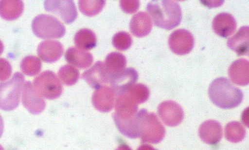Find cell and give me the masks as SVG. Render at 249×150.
<instances>
[{"instance_id": "obj_1", "label": "cell", "mask_w": 249, "mask_h": 150, "mask_svg": "<svg viewBox=\"0 0 249 150\" xmlns=\"http://www.w3.org/2000/svg\"><path fill=\"white\" fill-rule=\"evenodd\" d=\"M154 24L159 27L171 30L181 22L182 12L179 4L174 0H154L146 6Z\"/></svg>"}, {"instance_id": "obj_2", "label": "cell", "mask_w": 249, "mask_h": 150, "mask_svg": "<svg viewBox=\"0 0 249 150\" xmlns=\"http://www.w3.org/2000/svg\"><path fill=\"white\" fill-rule=\"evenodd\" d=\"M208 94L213 103L222 109L235 108L243 98L242 91L224 77L217 78L211 82Z\"/></svg>"}, {"instance_id": "obj_3", "label": "cell", "mask_w": 249, "mask_h": 150, "mask_svg": "<svg viewBox=\"0 0 249 150\" xmlns=\"http://www.w3.org/2000/svg\"><path fill=\"white\" fill-rule=\"evenodd\" d=\"M24 77L16 72L8 81L0 83V109L12 111L18 105Z\"/></svg>"}, {"instance_id": "obj_4", "label": "cell", "mask_w": 249, "mask_h": 150, "mask_svg": "<svg viewBox=\"0 0 249 150\" xmlns=\"http://www.w3.org/2000/svg\"><path fill=\"white\" fill-rule=\"evenodd\" d=\"M34 34L43 39L59 38L64 36L66 28L55 17L46 14L36 16L32 22Z\"/></svg>"}, {"instance_id": "obj_5", "label": "cell", "mask_w": 249, "mask_h": 150, "mask_svg": "<svg viewBox=\"0 0 249 150\" xmlns=\"http://www.w3.org/2000/svg\"><path fill=\"white\" fill-rule=\"evenodd\" d=\"M165 134V129L153 112L142 109L140 137L142 142L157 144L161 142Z\"/></svg>"}, {"instance_id": "obj_6", "label": "cell", "mask_w": 249, "mask_h": 150, "mask_svg": "<svg viewBox=\"0 0 249 150\" xmlns=\"http://www.w3.org/2000/svg\"><path fill=\"white\" fill-rule=\"evenodd\" d=\"M33 86L39 95L49 99L58 98L63 91L62 83L57 75L49 70L36 77L33 81Z\"/></svg>"}, {"instance_id": "obj_7", "label": "cell", "mask_w": 249, "mask_h": 150, "mask_svg": "<svg viewBox=\"0 0 249 150\" xmlns=\"http://www.w3.org/2000/svg\"><path fill=\"white\" fill-rule=\"evenodd\" d=\"M195 43L193 35L188 30L179 29L173 31L169 36L168 45L175 54L184 55L190 53Z\"/></svg>"}, {"instance_id": "obj_8", "label": "cell", "mask_w": 249, "mask_h": 150, "mask_svg": "<svg viewBox=\"0 0 249 150\" xmlns=\"http://www.w3.org/2000/svg\"><path fill=\"white\" fill-rule=\"evenodd\" d=\"M44 8L49 12L59 16L67 24L73 22L78 16L73 0H45Z\"/></svg>"}, {"instance_id": "obj_9", "label": "cell", "mask_w": 249, "mask_h": 150, "mask_svg": "<svg viewBox=\"0 0 249 150\" xmlns=\"http://www.w3.org/2000/svg\"><path fill=\"white\" fill-rule=\"evenodd\" d=\"M158 113L162 122L170 127L178 125L184 118L183 109L178 103L173 100L161 102L158 107Z\"/></svg>"}, {"instance_id": "obj_10", "label": "cell", "mask_w": 249, "mask_h": 150, "mask_svg": "<svg viewBox=\"0 0 249 150\" xmlns=\"http://www.w3.org/2000/svg\"><path fill=\"white\" fill-rule=\"evenodd\" d=\"M21 93L22 104L29 112L37 114L44 110L45 101L36 91L31 82L28 81L24 83Z\"/></svg>"}, {"instance_id": "obj_11", "label": "cell", "mask_w": 249, "mask_h": 150, "mask_svg": "<svg viewBox=\"0 0 249 150\" xmlns=\"http://www.w3.org/2000/svg\"><path fill=\"white\" fill-rule=\"evenodd\" d=\"M82 78L91 87L98 89L110 82L111 75L105 64L98 61L83 73Z\"/></svg>"}, {"instance_id": "obj_12", "label": "cell", "mask_w": 249, "mask_h": 150, "mask_svg": "<svg viewBox=\"0 0 249 150\" xmlns=\"http://www.w3.org/2000/svg\"><path fill=\"white\" fill-rule=\"evenodd\" d=\"M138 78L137 71L133 68H127L112 75L109 83L111 88L118 95L126 93Z\"/></svg>"}, {"instance_id": "obj_13", "label": "cell", "mask_w": 249, "mask_h": 150, "mask_svg": "<svg viewBox=\"0 0 249 150\" xmlns=\"http://www.w3.org/2000/svg\"><path fill=\"white\" fill-rule=\"evenodd\" d=\"M64 51L62 44L53 40H46L40 42L37 48L39 57L49 63L57 61L62 56Z\"/></svg>"}, {"instance_id": "obj_14", "label": "cell", "mask_w": 249, "mask_h": 150, "mask_svg": "<svg viewBox=\"0 0 249 150\" xmlns=\"http://www.w3.org/2000/svg\"><path fill=\"white\" fill-rule=\"evenodd\" d=\"M212 27L217 35L223 38H228L236 30V21L230 14L221 13L213 19Z\"/></svg>"}, {"instance_id": "obj_15", "label": "cell", "mask_w": 249, "mask_h": 150, "mask_svg": "<svg viewBox=\"0 0 249 150\" xmlns=\"http://www.w3.org/2000/svg\"><path fill=\"white\" fill-rule=\"evenodd\" d=\"M201 139L205 143L214 145L221 140L222 128L217 121L209 120L201 124L198 130Z\"/></svg>"}, {"instance_id": "obj_16", "label": "cell", "mask_w": 249, "mask_h": 150, "mask_svg": "<svg viewBox=\"0 0 249 150\" xmlns=\"http://www.w3.org/2000/svg\"><path fill=\"white\" fill-rule=\"evenodd\" d=\"M115 93L113 89L107 86H103L94 92L92 101L95 108L101 112L111 110L115 102Z\"/></svg>"}, {"instance_id": "obj_17", "label": "cell", "mask_w": 249, "mask_h": 150, "mask_svg": "<svg viewBox=\"0 0 249 150\" xmlns=\"http://www.w3.org/2000/svg\"><path fill=\"white\" fill-rule=\"evenodd\" d=\"M249 63L248 60L240 58L234 61L228 70L231 80L235 84L246 86L249 82Z\"/></svg>"}, {"instance_id": "obj_18", "label": "cell", "mask_w": 249, "mask_h": 150, "mask_svg": "<svg viewBox=\"0 0 249 150\" xmlns=\"http://www.w3.org/2000/svg\"><path fill=\"white\" fill-rule=\"evenodd\" d=\"M129 28L133 35L143 37L148 35L152 28V20L145 12H139L134 15L130 22Z\"/></svg>"}, {"instance_id": "obj_19", "label": "cell", "mask_w": 249, "mask_h": 150, "mask_svg": "<svg viewBox=\"0 0 249 150\" xmlns=\"http://www.w3.org/2000/svg\"><path fill=\"white\" fill-rule=\"evenodd\" d=\"M65 58L69 63L80 69H86L93 62V57L89 52L74 47L66 51Z\"/></svg>"}, {"instance_id": "obj_20", "label": "cell", "mask_w": 249, "mask_h": 150, "mask_svg": "<svg viewBox=\"0 0 249 150\" xmlns=\"http://www.w3.org/2000/svg\"><path fill=\"white\" fill-rule=\"evenodd\" d=\"M249 27H241L238 32L227 41L228 46L238 56L249 54Z\"/></svg>"}, {"instance_id": "obj_21", "label": "cell", "mask_w": 249, "mask_h": 150, "mask_svg": "<svg viewBox=\"0 0 249 150\" xmlns=\"http://www.w3.org/2000/svg\"><path fill=\"white\" fill-rule=\"evenodd\" d=\"M115 103V118L129 119L136 114L137 104L132 101L125 93L117 95Z\"/></svg>"}, {"instance_id": "obj_22", "label": "cell", "mask_w": 249, "mask_h": 150, "mask_svg": "<svg viewBox=\"0 0 249 150\" xmlns=\"http://www.w3.org/2000/svg\"><path fill=\"white\" fill-rule=\"evenodd\" d=\"M24 4L21 0H0V16L7 20L19 18L23 13Z\"/></svg>"}, {"instance_id": "obj_23", "label": "cell", "mask_w": 249, "mask_h": 150, "mask_svg": "<svg viewBox=\"0 0 249 150\" xmlns=\"http://www.w3.org/2000/svg\"><path fill=\"white\" fill-rule=\"evenodd\" d=\"M74 41L78 48L84 50H89L96 46L97 38L92 31L83 28L75 33Z\"/></svg>"}, {"instance_id": "obj_24", "label": "cell", "mask_w": 249, "mask_h": 150, "mask_svg": "<svg viewBox=\"0 0 249 150\" xmlns=\"http://www.w3.org/2000/svg\"><path fill=\"white\" fill-rule=\"evenodd\" d=\"M104 64L111 76L124 69L126 59L122 54L113 52L107 56Z\"/></svg>"}, {"instance_id": "obj_25", "label": "cell", "mask_w": 249, "mask_h": 150, "mask_svg": "<svg viewBox=\"0 0 249 150\" xmlns=\"http://www.w3.org/2000/svg\"><path fill=\"white\" fill-rule=\"evenodd\" d=\"M245 135L246 130L239 122L231 121L225 128V137L231 142H239L244 139Z\"/></svg>"}, {"instance_id": "obj_26", "label": "cell", "mask_w": 249, "mask_h": 150, "mask_svg": "<svg viewBox=\"0 0 249 150\" xmlns=\"http://www.w3.org/2000/svg\"><path fill=\"white\" fill-rule=\"evenodd\" d=\"M58 75L60 81L65 85L71 86L78 81L80 74L78 70L71 65H65L58 70Z\"/></svg>"}, {"instance_id": "obj_27", "label": "cell", "mask_w": 249, "mask_h": 150, "mask_svg": "<svg viewBox=\"0 0 249 150\" xmlns=\"http://www.w3.org/2000/svg\"><path fill=\"white\" fill-rule=\"evenodd\" d=\"M41 62L36 56H28L21 61L20 68L22 72L28 76H35L41 69Z\"/></svg>"}, {"instance_id": "obj_28", "label": "cell", "mask_w": 249, "mask_h": 150, "mask_svg": "<svg viewBox=\"0 0 249 150\" xmlns=\"http://www.w3.org/2000/svg\"><path fill=\"white\" fill-rule=\"evenodd\" d=\"M125 94L135 103L141 104L147 101L150 92L146 85L137 83L134 84Z\"/></svg>"}, {"instance_id": "obj_29", "label": "cell", "mask_w": 249, "mask_h": 150, "mask_svg": "<svg viewBox=\"0 0 249 150\" xmlns=\"http://www.w3.org/2000/svg\"><path fill=\"white\" fill-rule=\"evenodd\" d=\"M106 3L105 0H86L78 1L80 11L89 17L94 16L101 11Z\"/></svg>"}, {"instance_id": "obj_30", "label": "cell", "mask_w": 249, "mask_h": 150, "mask_svg": "<svg viewBox=\"0 0 249 150\" xmlns=\"http://www.w3.org/2000/svg\"><path fill=\"white\" fill-rule=\"evenodd\" d=\"M112 42L115 48L120 51H124L130 47L132 43V39L128 33L121 31L113 36Z\"/></svg>"}, {"instance_id": "obj_31", "label": "cell", "mask_w": 249, "mask_h": 150, "mask_svg": "<svg viewBox=\"0 0 249 150\" xmlns=\"http://www.w3.org/2000/svg\"><path fill=\"white\" fill-rule=\"evenodd\" d=\"M12 71L10 62L5 58H0V81L8 79L11 75Z\"/></svg>"}, {"instance_id": "obj_32", "label": "cell", "mask_w": 249, "mask_h": 150, "mask_svg": "<svg viewBox=\"0 0 249 150\" xmlns=\"http://www.w3.org/2000/svg\"><path fill=\"white\" fill-rule=\"evenodd\" d=\"M120 6L124 12L127 14H133L139 9L140 1L137 0H121Z\"/></svg>"}, {"instance_id": "obj_33", "label": "cell", "mask_w": 249, "mask_h": 150, "mask_svg": "<svg viewBox=\"0 0 249 150\" xmlns=\"http://www.w3.org/2000/svg\"><path fill=\"white\" fill-rule=\"evenodd\" d=\"M138 150H156L152 146L148 144H143L139 147Z\"/></svg>"}, {"instance_id": "obj_34", "label": "cell", "mask_w": 249, "mask_h": 150, "mask_svg": "<svg viewBox=\"0 0 249 150\" xmlns=\"http://www.w3.org/2000/svg\"><path fill=\"white\" fill-rule=\"evenodd\" d=\"M4 124L2 117L0 115V137H1L3 131Z\"/></svg>"}, {"instance_id": "obj_35", "label": "cell", "mask_w": 249, "mask_h": 150, "mask_svg": "<svg viewBox=\"0 0 249 150\" xmlns=\"http://www.w3.org/2000/svg\"><path fill=\"white\" fill-rule=\"evenodd\" d=\"M117 150H131V149L125 145H123L118 148Z\"/></svg>"}, {"instance_id": "obj_36", "label": "cell", "mask_w": 249, "mask_h": 150, "mask_svg": "<svg viewBox=\"0 0 249 150\" xmlns=\"http://www.w3.org/2000/svg\"><path fill=\"white\" fill-rule=\"evenodd\" d=\"M4 46L2 41L0 40V55H1L3 51Z\"/></svg>"}, {"instance_id": "obj_37", "label": "cell", "mask_w": 249, "mask_h": 150, "mask_svg": "<svg viewBox=\"0 0 249 150\" xmlns=\"http://www.w3.org/2000/svg\"><path fill=\"white\" fill-rule=\"evenodd\" d=\"M0 150H4V149L3 148V147L0 145Z\"/></svg>"}]
</instances>
